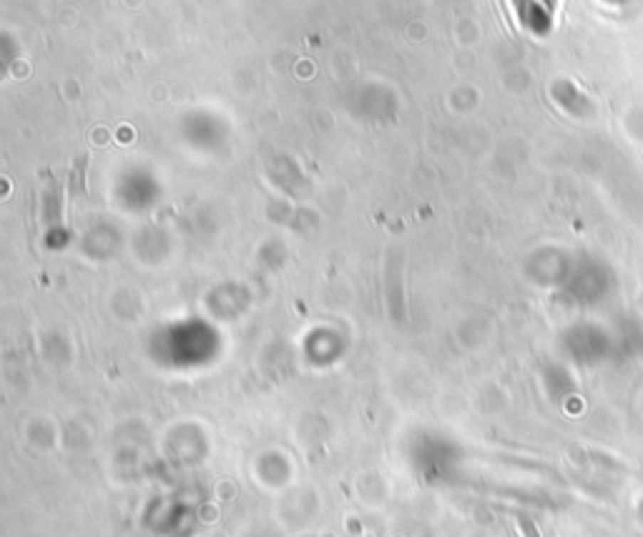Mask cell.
I'll return each mask as SVG.
<instances>
[{"label": "cell", "mask_w": 643, "mask_h": 537, "mask_svg": "<svg viewBox=\"0 0 643 537\" xmlns=\"http://www.w3.org/2000/svg\"><path fill=\"white\" fill-rule=\"evenodd\" d=\"M518 527H521L523 537H540L538 527L533 525V520H528V517H521V520H518Z\"/></svg>", "instance_id": "obj_1"}]
</instances>
